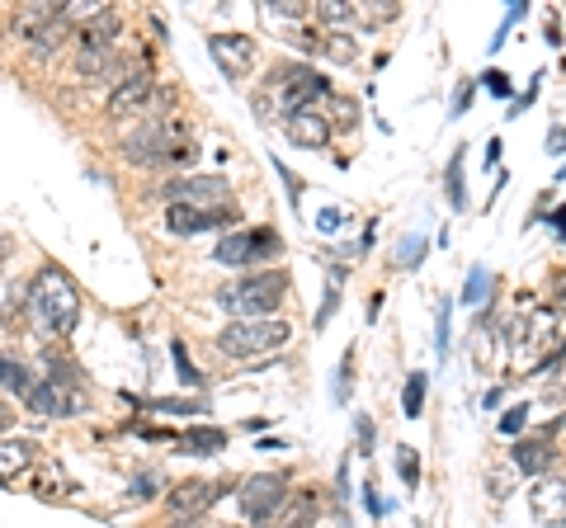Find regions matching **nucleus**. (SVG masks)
Returning a JSON list of instances; mask_svg holds the SVG:
<instances>
[{
	"label": "nucleus",
	"mask_w": 566,
	"mask_h": 528,
	"mask_svg": "<svg viewBox=\"0 0 566 528\" xmlns=\"http://www.w3.org/2000/svg\"><path fill=\"white\" fill-rule=\"evenodd\" d=\"M477 85H482V90H491L496 99H510V95H515V81H510L505 71H496V66H486L482 76H477Z\"/></svg>",
	"instance_id": "obj_37"
},
{
	"label": "nucleus",
	"mask_w": 566,
	"mask_h": 528,
	"mask_svg": "<svg viewBox=\"0 0 566 528\" xmlns=\"http://www.w3.org/2000/svg\"><path fill=\"white\" fill-rule=\"evenodd\" d=\"M156 486H161L156 477H137L133 486H128V495H133V500H156Z\"/></svg>",
	"instance_id": "obj_48"
},
{
	"label": "nucleus",
	"mask_w": 566,
	"mask_h": 528,
	"mask_svg": "<svg viewBox=\"0 0 566 528\" xmlns=\"http://www.w3.org/2000/svg\"><path fill=\"white\" fill-rule=\"evenodd\" d=\"M486 297H491V269L472 264V274L463 283V307H486Z\"/></svg>",
	"instance_id": "obj_29"
},
{
	"label": "nucleus",
	"mask_w": 566,
	"mask_h": 528,
	"mask_svg": "<svg viewBox=\"0 0 566 528\" xmlns=\"http://www.w3.org/2000/svg\"><path fill=\"white\" fill-rule=\"evenodd\" d=\"M118 29H123V19L114 15V10H100V15L85 24V33H81V43H90V48H109L118 38Z\"/></svg>",
	"instance_id": "obj_22"
},
{
	"label": "nucleus",
	"mask_w": 566,
	"mask_h": 528,
	"mask_svg": "<svg viewBox=\"0 0 566 528\" xmlns=\"http://www.w3.org/2000/svg\"><path fill=\"white\" fill-rule=\"evenodd\" d=\"M283 137H288V142H298V147L321 151L326 142H331V118H326L321 104H307V109H298V114L283 118Z\"/></svg>",
	"instance_id": "obj_11"
},
{
	"label": "nucleus",
	"mask_w": 566,
	"mask_h": 528,
	"mask_svg": "<svg viewBox=\"0 0 566 528\" xmlns=\"http://www.w3.org/2000/svg\"><path fill=\"white\" fill-rule=\"evenodd\" d=\"M486 486H491V495H496V500H505V495L515 491V467L505 472L500 462H491V467H486Z\"/></svg>",
	"instance_id": "obj_38"
},
{
	"label": "nucleus",
	"mask_w": 566,
	"mask_h": 528,
	"mask_svg": "<svg viewBox=\"0 0 566 528\" xmlns=\"http://www.w3.org/2000/svg\"><path fill=\"white\" fill-rule=\"evenodd\" d=\"M335 486H340V500H350V462H340V472H335Z\"/></svg>",
	"instance_id": "obj_51"
},
{
	"label": "nucleus",
	"mask_w": 566,
	"mask_h": 528,
	"mask_svg": "<svg viewBox=\"0 0 566 528\" xmlns=\"http://www.w3.org/2000/svg\"><path fill=\"white\" fill-rule=\"evenodd\" d=\"M552 227H557V236L566 241V208H557V213H552Z\"/></svg>",
	"instance_id": "obj_54"
},
{
	"label": "nucleus",
	"mask_w": 566,
	"mask_h": 528,
	"mask_svg": "<svg viewBox=\"0 0 566 528\" xmlns=\"http://www.w3.org/2000/svg\"><path fill=\"white\" fill-rule=\"evenodd\" d=\"M283 250L279 241V231H269V227H255V231H227L222 241H217V264H236V269H246V264L255 260H274Z\"/></svg>",
	"instance_id": "obj_7"
},
{
	"label": "nucleus",
	"mask_w": 566,
	"mask_h": 528,
	"mask_svg": "<svg viewBox=\"0 0 566 528\" xmlns=\"http://www.w3.org/2000/svg\"><path fill=\"white\" fill-rule=\"evenodd\" d=\"M161 198H170V203H189V208H199V213H222V203L232 198V184L222 180V175H194V180L166 184Z\"/></svg>",
	"instance_id": "obj_8"
},
{
	"label": "nucleus",
	"mask_w": 566,
	"mask_h": 528,
	"mask_svg": "<svg viewBox=\"0 0 566 528\" xmlns=\"http://www.w3.org/2000/svg\"><path fill=\"white\" fill-rule=\"evenodd\" d=\"M34 368H29V363L19 359V354H5V349H0V387H5V392H15V396H29L34 392Z\"/></svg>",
	"instance_id": "obj_18"
},
{
	"label": "nucleus",
	"mask_w": 566,
	"mask_h": 528,
	"mask_svg": "<svg viewBox=\"0 0 566 528\" xmlns=\"http://www.w3.org/2000/svg\"><path fill=\"white\" fill-rule=\"evenodd\" d=\"M170 359H175V373H180V378L189 382V387H203V373L194 368V363H189V354H184L180 340H170Z\"/></svg>",
	"instance_id": "obj_41"
},
{
	"label": "nucleus",
	"mask_w": 566,
	"mask_h": 528,
	"mask_svg": "<svg viewBox=\"0 0 566 528\" xmlns=\"http://www.w3.org/2000/svg\"><path fill=\"white\" fill-rule=\"evenodd\" d=\"M472 95H477V81H458V90H453V104H449V118H463L467 104H472Z\"/></svg>",
	"instance_id": "obj_44"
},
{
	"label": "nucleus",
	"mask_w": 566,
	"mask_h": 528,
	"mask_svg": "<svg viewBox=\"0 0 566 528\" xmlns=\"http://www.w3.org/2000/svg\"><path fill=\"white\" fill-rule=\"evenodd\" d=\"M24 406L43 420H67V415H81L90 406V396H85L81 382H52V378H38L34 392L24 396Z\"/></svg>",
	"instance_id": "obj_6"
},
{
	"label": "nucleus",
	"mask_w": 566,
	"mask_h": 528,
	"mask_svg": "<svg viewBox=\"0 0 566 528\" xmlns=\"http://www.w3.org/2000/svg\"><path fill=\"white\" fill-rule=\"evenodd\" d=\"M52 19H62V5L57 0H34V5H19L10 24H15L19 38H34L38 29H48Z\"/></svg>",
	"instance_id": "obj_17"
},
{
	"label": "nucleus",
	"mask_w": 566,
	"mask_h": 528,
	"mask_svg": "<svg viewBox=\"0 0 566 528\" xmlns=\"http://www.w3.org/2000/svg\"><path fill=\"white\" fill-rule=\"evenodd\" d=\"M449 316H453V302L444 297V302L434 307V349H439V354H449Z\"/></svg>",
	"instance_id": "obj_39"
},
{
	"label": "nucleus",
	"mask_w": 566,
	"mask_h": 528,
	"mask_svg": "<svg viewBox=\"0 0 566 528\" xmlns=\"http://www.w3.org/2000/svg\"><path fill=\"white\" fill-rule=\"evenodd\" d=\"M236 500H241V514L255 519V524H265L274 514L288 505V477L283 472H255L236 486Z\"/></svg>",
	"instance_id": "obj_4"
},
{
	"label": "nucleus",
	"mask_w": 566,
	"mask_h": 528,
	"mask_svg": "<svg viewBox=\"0 0 566 528\" xmlns=\"http://www.w3.org/2000/svg\"><path fill=\"white\" fill-rule=\"evenodd\" d=\"M24 307H29V321H34L43 335H71L76 321H81V302H76V288L62 269H38V279L29 283V297H24Z\"/></svg>",
	"instance_id": "obj_1"
},
{
	"label": "nucleus",
	"mask_w": 566,
	"mask_h": 528,
	"mask_svg": "<svg viewBox=\"0 0 566 528\" xmlns=\"http://www.w3.org/2000/svg\"><path fill=\"white\" fill-rule=\"evenodd\" d=\"M397 15H401V5H392V0H368V5H354V19H359L364 29H383V24H392Z\"/></svg>",
	"instance_id": "obj_28"
},
{
	"label": "nucleus",
	"mask_w": 566,
	"mask_h": 528,
	"mask_svg": "<svg viewBox=\"0 0 566 528\" xmlns=\"http://www.w3.org/2000/svg\"><path fill=\"white\" fill-rule=\"evenodd\" d=\"M538 81H543V71H538V76H533V81H529V90H524V95H519L515 104H510V118H519V114H524V109H529V104H533V99H538Z\"/></svg>",
	"instance_id": "obj_46"
},
{
	"label": "nucleus",
	"mask_w": 566,
	"mask_h": 528,
	"mask_svg": "<svg viewBox=\"0 0 566 528\" xmlns=\"http://www.w3.org/2000/svg\"><path fill=\"white\" fill-rule=\"evenodd\" d=\"M34 462H38L34 439H5V444H0V486H15Z\"/></svg>",
	"instance_id": "obj_16"
},
{
	"label": "nucleus",
	"mask_w": 566,
	"mask_h": 528,
	"mask_svg": "<svg viewBox=\"0 0 566 528\" xmlns=\"http://www.w3.org/2000/svg\"><path fill=\"white\" fill-rule=\"evenodd\" d=\"M548 156H566V123H557L548 132Z\"/></svg>",
	"instance_id": "obj_49"
},
{
	"label": "nucleus",
	"mask_w": 566,
	"mask_h": 528,
	"mask_svg": "<svg viewBox=\"0 0 566 528\" xmlns=\"http://www.w3.org/2000/svg\"><path fill=\"white\" fill-rule=\"evenodd\" d=\"M274 170H279V180L288 184V203H293V208H302V180H298V175H293V170H288L283 161H274Z\"/></svg>",
	"instance_id": "obj_45"
},
{
	"label": "nucleus",
	"mask_w": 566,
	"mask_h": 528,
	"mask_svg": "<svg viewBox=\"0 0 566 528\" xmlns=\"http://www.w3.org/2000/svg\"><path fill=\"white\" fill-rule=\"evenodd\" d=\"M350 373H354V349H345V354H340V368H335V401H340V406H350V392H354Z\"/></svg>",
	"instance_id": "obj_34"
},
{
	"label": "nucleus",
	"mask_w": 566,
	"mask_h": 528,
	"mask_svg": "<svg viewBox=\"0 0 566 528\" xmlns=\"http://www.w3.org/2000/svg\"><path fill=\"white\" fill-rule=\"evenodd\" d=\"M133 406H151V411H161V415H208V401H203V396H194V401H184V396H161V401H137V396H133Z\"/></svg>",
	"instance_id": "obj_27"
},
{
	"label": "nucleus",
	"mask_w": 566,
	"mask_h": 528,
	"mask_svg": "<svg viewBox=\"0 0 566 528\" xmlns=\"http://www.w3.org/2000/svg\"><path fill=\"white\" fill-rule=\"evenodd\" d=\"M71 29H76V24H71L67 15L52 19L48 29H38L34 38H29V43H34V57H52V52H62V48H67V38H71Z\"/></svg>",
	"instance_id": "obj_19"
},
{
	"label": "nucleus",
	"mask_w": 566,
	"mask_h": 528,
	"mask_svg": "<svg viewBox=\"0 0 566 528\" xmlns=\"http://www.w3.org/2000/svg\"><path fill=\"white\" fill-rule=\"evenodd\" d=\"M463 156H467V147H458L449 156V175H444V184H449V203L463 213L467 208V184H463Z\"/></svg>",
	"instance_id": "obj_30"
},
{
	"label": "nucleus",
	"mask_w": 566,
	"mask_h": 528,
	"mask_svg": "<svg viewBox=\"0 0 566 528\" xmlns=\"http://www.w3.org/2000/svg\"><path fill=\"white\" fill-rule=\"evenodd\" d=\"M283 297H288V274L260 269V274H246V279L217 288V307L232 312L236 321H269L283 307Z\"/></svg>",
	"instance_id": "obj_2"
},
{
	"label": "nucleus",
	"mask_w": 566,
	"mask_h": 528,
	"mask_svg": "<svg viewBox=\"0 0 566 528\" xmlns=\"http://www.w3.org/2000/svg\"><path fill=\"white\" fill-rule=\"evenodd\" d=\"M529 510L538 524H566V477L562 472H548V477H538L529 495Z\"/></svg>",
	"instance_id": "obj_12"
},
{
	"label": "nucleus",
	"mask_w": 566,
	"mask_h": 528,
	"mask_svg": "<svg viewBox=\"0 0 566 528\" xmlns=\"http://www.w3.org/2000/svg\"><path fill=\"white\" fill-rule=\"evenodd\" d=\"M425 250H430V241H425L420 231H406V236L397 241V250H392V264H397V269H420Z\"/></svg>",
	"instance_id": "obj_26"
},
{
	"label": "nucleus",
	"mask_w": 566,
	"mask_h": 528,
	"mask_svg": "<svg viewBox=\"0 0 566 528\" xmlns=\"http://www.w3.org/2000/svg\"><path fill=\"white\" fill-rule=\"evenodd\" d=\"M312 514H317V491L288 495V505H283V524H279V528H307V524H312Z\"/></svg>",
	"instance_id": "obj_25"
},
{
	"label": "nucleus",
	"mask_w": 566,
	"mask_h": 528,
	"mask_svg": "<svg viewBox=\"0 0 566 528\" xmlns=\"http://www.w3.org/2000/svg\"><path fill=\"white\" fill-rule=\"evenodd\" d=\"M317 52H321V57H331V62H340V66H354V62H359V48H354V38H350L345 29L321 33V38H317Z\"/></svg>",
	"instance_id": "obj_20"
},
{
	"label": "nucleus",
	"mask_w": 566,
	"mask_h": 528,
	"mask_svg": "<svg viewBox=\"0 0 566 528\" xmlns=\"http://www.w3.org/2000/svg\"><path fill=\"white\" fill-rule=\"evenodd\" d=\"M321 24L340 29V24H359V19H354V5H350V0H321Z\"/></svg>",
	"instance_id": "obj_35"
},
{
	"label": "nucleus",
	"mask_w": 566,
	"mask_h": 528,
	"mask_svg": "<svg viewBox=\"0 0 566 528\" xmlns=\"http://www.w3.org/2000/svg\"><path fill=\"white\" fill-rule=\"evenodd\" d=\"M15 420H19V415L10 411V406H5V401H0V434H10V429H15Z\"/></svg>",
	"instance_id": "obj_52"
},
{
	"label": "nucleus",
	"mask_w": 566,
	"mask_h": 528,
	"mask_svg": "<svg viewBox=\"0 0 566 528\" xmlns=\"http://www.w3.org/2000/svg\"><path fill=\"white\" fill-rule=\"evenodd\" d=\"M170 147H180V142H175V123H170V118H142V123H137V128L118 142L123 161H133V165H161Z\"/></svg>",
	"instance_id": "obj_5"
},
{
	"label": "nucleus",
	"mask_w": 566,
	"mask_h": 528,
	"mask_svg": "<svg viewBox=\"0 0 566 528\" xmlns=\"http://www.w3.org/2000/svg\"><path fill=\"white\" fill-rule=\"evenodd\" d=\"M222 222H232V208H222V213H199V208H189V203H170V208H166V227L175 231V236L217 231Z\"/></svg>",
	"instance_id": "obj_13"
},
{
	"label": "nucleus",
	"mask_w": 566,
	"mask_h": 528,
	"mask_svg": "<svg viewBox=\"0 0 566 528\" xmlns=\"http://www.w3.org/2000/svg\"><path fill=\"white\" fill-rule=\"evenodd\" d=\"M524 420H529V406H510V411L496 420V429L505 439H519V434H524Z\"/></svg>",
	"instance_id": "obj_43"
},
{
	"label": "nucleus",
	"mask_w": 566,
	"mask_h": 528,
	"mask_svg": "<svg viewBox=\"0 0 566 528\" xmlns=\"http://www.w3.org/2000/svg\"><path fill=\"white\" fill-rule=\"evenodd\" d=\"M340 288H345V264H331V269H326V297H321V312H317V321H312L317 330L331 326L335 307H340Z\"/></svg>",
	"instance_id": "obj_23"
},
{
	"label": "nucleus",
	"mask_w": 566,
	"mask_h": 528,
	"mask_svg": "<svg viewBox=\"0 0 566 528\" xmlns=\"http://www.w3.org/2000/svg\"><path fill=\"white\" fill-rule=\"evenodd\" d=\"M425 392H430V373H411L406 378V387H401V411H406V420H420V411H425Z\"/></svg>",
	"instance_id": "obj_24"
},
{
	"label": "nucleus",
	"mask_w": 566,
	"mask_h": 528,
	"mask_svg": "<svg viewBox=\"0 0 566 528\" xmlns=\"http://www.w3.org/2000/svg\"><path fill=\"white\" fill-rule=\"evenodd\" d=\"M524 15H529V5H524V0H515V5H510V10H505V19H500L496 38H491V43H486V48H491V52H500V48H505V33L515 29V24H519V19H524Z\"/></svg>",
	"instance_id": "obj_40"
},
{
	"label": "nucleus",
	"mask_w": 566,
	"mask_h": 528,
	"mask_svg": "<svg viewBox=\"0 0 566 528\" xmlns=\"http://www.w3.org/2000/svg\"><path fill=\"white\" fill-rule=\"evenodd\" d=\"M552 462H557V448L548 439H515V448H510V467L524 477H548Z\"/></svg>",
	"instance_id": "obj_14"
},
{
	"label": "nucleus",
	"mask_w": 566,
	"mask_h": 528,
	"mask_svg": "<svg viewBox=\"0 0 566 528\" xmlns=\"http://www.w3.org/2000/svg\"><path fill=\"white\" fill-rule=\"evenodd\" d=\"M364 505H368V514H373V519H383V514L392 510L387 500H378V491H373V486H364Z\"/></svg>",
	"instance_id": "obj_50"
},
{
	"label": "nucleus",
	"mask_w": 566,
	"mask_h": 528,
	"mask_svg": "<svg viewBox=\"0 0 566 528\" xmlns=\"http://www.w3.org/2000/svg\"><path fill=\"white\" fill-rule=\"evenodd\" d=\"M397 472H401V481L416 491L420 486V462H416V448H406V444H397Z\"/></svg>",
	"instance_id": "obj_42"
},
{
	"label": "nucleus",
	"mask_w": 566,
	"mask_h": 528,
	"mask_svg": "<svg viewBox=\"0 0 566 528\" xmlns=\"http://www.w3.org/2000/svg\"><path fill=\"white\" fill-rule=\"evenodd\" d=\"M326 118H335L331 132L335 128L354 132V128H359V99H354V95H331V114H326Z\"/></svg>",
	"instance_id": "obj_31"
},
{
	"label": "nucleus",
	"mask_w": 566,
	"mask_h": 528,
	"mask_svg": "<svg viewBox=\"0 0 566 528\" xmlns=\"http://www.w3.org/2000/svg\"><path fill=\"white\" fill-rule=\"evenodd\" d=\"M335 227H345V213H340V208H326V213H317V231H321V236H331Z\"/></svg>",
	"instance_id": "obj_47"
},
{
	"label": "nucleus",
	"mask_w": 566,
	"mask_h": 528,
	"mask_svg": "<svg viewBox=\"0 0 566 528\" xmlns=\"http://www.w3.org/2000/svg\"><path fill=\"white\" fill-rule=\"evenodd\" d=\"M486 165H491V170H500V137H491V142H486Z\"/></svg>",
	"instance_id": "obj_53"
},
{
	"label": "nucleus",
	"mask_w": 566,
	"mask_h": 528,
	"mask_svg": "<svg viewBox=\"0 0 566 528\" xmlns=\"http://www.w3.org/2000/svg\"><path fill=\"white\" fill-rule=\"evenodd\" d=\"M184 453H199V458H208V453H222L227 448V429H208V425H194L189 434L180 439Z\"/></svg>",
	"instance_id": "obj_21"
},
{
	"label": "nucleus",
	"mask_w": 566,
	"mask_h": 528,
	"mask_svg": "<svg viewBox=\"0 0 566 528\" xmlns=\"http://www.w3.org/2000/svg\"><path fill=\"white\" fill-rule=\"evenodd\" d=\"M222 491H227V481H180V486L166 495V510L175 514V519H203V514L222 500Z\"/></svg>",
	"instance_id": "obj_9"
},
{
	"label": "nucleus",
	"mask_w": 566,
	"mask_h": 528,
	"mask_svg": "<svg viewBox=\"0 0 566 528\" xmlns=\"http://www.w3.org/2000/svg\"><path fill=\"white\" fill-rule=\"evenodd\" d=\"M260 15H265L269 24H298V19H307L312 10H307L302 0H283V5H265Z\"/></svg>",
	"instance_id": "obj_33"
},
{
	"label": "nucleus",
	"mask_w": 566,
	"mask_h": 528,
	"mask_svg": "<svg viewBox=\"0 0 566 528\" xmlns=\"http://www.w3.org/2000/svg\"><path fill=\"white\" fill-rule=\"evenodd\" d=\"M354 444H359V458H373V444H378V429H373V415H354Z\"/></svg>",
	"instance_id": "obj_36"
},
{
	"label": "nucleus",
	"mask_w": 566,
	"mask_h": 528,
	"mask_svg": "<svg viewBox=\"0 0 566 528\" xmlns=\"http://www.w3.org/2000/svg\"><path fill=\"white\" fill-rule=\"evenodd\" d=\"M170 528H199V519H175Z\"/></svg>",
	"instance_id": "obj_55"
},
{
	"label": "nucleus",
	"mask_w": 566,
	"mask_h": 528,
	"mask_svg": "<svg viewBox=\"0 0 566 528\" xmlns=\"http://www.w3.org/2000/svg\"><path fill=\"white\" fill-rule=\"evenodd\" d=\"M109 62H114V57H109V48H90V43H81V48H76V76H85V81H90V76H100Z\"/></svg>",
	"instance_id": "obj_32"
},
{
	"label": "nucleus",
	"mask_w": 566,
	"mask_h": 528,
	"mask_svg": "<svg viewBox=\"0 0 566 528\" xmlns=\"http://www.w3.org/2000/svg\"><path fill=\"white\" fill-rule=\"evenodd\" d=\"M288 340H293V326L279 321V316H269V321H232L217 335V349L227 359H265V354L283 349Z\"/></svg>",
	"instance_id": "obj_3"
},
{
	"label": "nucleus",
	"mask_w": 566,
	"mask_h": 528,
	"mask_svg": "<svg viewBox=\"0 0 566 528\" xmlns=\"http://www.w3.org/2000/svg\"><path fill=\"white\" fill-rule=\"evenodd\" d=\"M147 99H151V76L147 71H133V76H123V81L114 85V95H109V118L137 114Z\"/></svg>",
	"instance_id": "obj_15"
},
{
	"label": "nucleus",
	"mask_w": 566,
	"mask_h": 528,
	"mask_svg": "<svg viewBox=\"0 0 566 528\" xmlns=\"http://www.w3.org/2000/svg\"><path fill=\"white\" fill-rule=\"evenodd\" d=\"M208 52H213V62L222 66L227 81H246L250 62H255V43H250L246 33H213V38H208Z\"/></svg>",
	"instance_id": "obj_10"
}]
</instances>
